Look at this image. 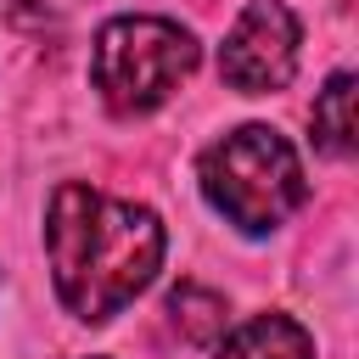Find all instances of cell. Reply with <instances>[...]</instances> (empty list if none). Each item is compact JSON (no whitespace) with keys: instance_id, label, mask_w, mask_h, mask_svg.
Returning a JSON list of instances; mask_svg holds the SVG:
<instances>
[{"instance_id":"obj_1","label":"cell","mask_w":359,"mask_h":359,"mask_svg":"<svg viewBox=\"0 0 359 359\" xmlns=\"http://www.w3.org/2000/svg\"><path fill=\"white\" fill-rule=\"evenodd\" d=\"M163 219L146 202L101 196L79 180L56 185L50 219H45V252L50 280L67 314L79 320H112L129 309L163 269Z\"/></svg>"},{"instance_id":"obj_5","label":"cell","mask_w":359,"mask_h":359,"mask_svg":"<svg viewBox=\"0 0 359 359\" xmlns=\"http://www.w3.org/2000/svg\"><path fill=\"white\" fill-rule=\"evenodd\" d=\"M219 359H314V337L292 314H258L224 337Z\"/></svg>"},{"instance_id":"obj_6","label":"cell","mask_w":359,"mask_h":359,"mask_svg":"<svg viewBox=\"0 0 359 359\" xmlns=\"http://www.w3.org/2000/svg\"><path fill=\"white\" fill-rule=\"evenodd\" d=\"M314 140L331 157H353V73H331L314 95Z\"/></svg>"},{"instance_id":"obj_4","label":"cell","mask_w":359,"mask_h":359,"mask_svg":"<svg viewBox=\"0 0 359 359\" xmlns=\"http://www.w3.org/2000/svg\"><path fill=\"white\" fill-rule=\"evenodd\" d=\"M297 17L286 11V0H247L241 17L224 34L219 50V73L230 90L241 95H269L297 73Z\"/></svg>"},{"instance_id":"obj_2","label":"cell","mask_w":359,"mask_h":359,"mask_svg":"<svg viewBox=\"0 0 359 359\" xmlns=\"http://www.w3.org/2000/svg\"><path fill=\"white\" fill-rule=\"evenodd\" d=\"M196 180H202L208 208L224 213L247 236L286 224L309 196V180H303L292 140L269 123H241L224 140H213L196 163Z\"/></svg>"},{"instance_id":"obj_7","label":"cell","mask_w":359,"mask_h":359,"mask_svg":"<svg viewBox=\"0 0 359 359\" xmlns=\"http://www.w3.org/2000/svg\"><path fill=\"white\" fill-rule=\"evenodd\" d=\"M224 297L213 292V286H196V280H180L174 292H168V320L180 325V337L185 342H213V337H224Z\"/></svg>"},{"instance_id":"obj_3","label":"cell","mask_w":359,"mask_h":359,"mask_svg":"<svg viewBox=\"0 0 359 359\" xmlns=\"http://www.w3.org/2000/svg\"><path fill=\"white\" fill-rule=\"evenodd\" d=\"M196 34L180 28L174 17H112L95 34L90 50V79L101 101L123 118L163 107L196 67Z\"/></svg>"}]
</instances>
